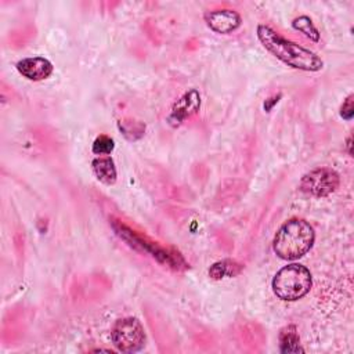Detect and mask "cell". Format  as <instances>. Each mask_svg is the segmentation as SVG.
<instances>
[{"instance_id": "obj_10", "label": "cell", "mask_w": 354, "mask_h": 354, "mask_svg": "<svg viewBox=\"0 0 354 354\" xmlns=\"http://www.w3.org/2000/svg\"><path fill=\"white\" fill-rule=\"evenodd\" d=\"M91 169L94 176L97 177L98 181H101L105 185H112L116 183L118 178V171L116 166L112 158L109 156H100L94 158L91 162Z\"/></svg>"}, {"instance_id": "obj_8", "label": "cell", "mask_w": 354, "mask_h": 354, "mask_svg": "<svg viewBox=\"0 0 354 354\" xmlns=\"http://www.w3.org/2000/svg\"><path fill=\"white\" fill-rule=\"evenodd\" d=\"M206 25L216 33L230 35L236 30L242 24V17L239 12L231 8H218L210 10L203 14Z\"/></svg>"}, {"instance_id": "obj_4", "label": "cell", "mask_w": 354, "mask_h": 354, "mask_svg": "<svg viewBox=\"0 0 354 354\" xmlns=\"http://www.w3.org/2000/svg\"><path fill=\"white\" fill-rule=\"evenodd\" d=\"M271 286L278 299L283 301H296L310 292L313 286V275L307 267L292 263L275 272Z\"/></svg>"}, {"instance_id": "obj_14", "label": "cell", "mask_w": 354, "mask_h": 354, "mask_svg": "<svg viewBox=\"0 0 354 354\" xmlns=\"http://www.w3.org/2000/svg\"><path fill=\"white\" fill-rule=\"evenodd\" d=\"M118 127L123 133V136L130 141H136L141 138L145 133V124L134 119H123L118 122Z\"/></svg>"}, {"instance_id": "obj_15", "label": "cell", "mask_w": 354, "mask_h": 354, "mask_svg": "<svg viewBox=\"0 0 354 354\" xmlns=\"http://www.w3.org/2000/svg\"><path fill=\"white\" fill-rule=\"evenodd\" d=\"M113 148H115V141L112 137L106 134L97 136L91 145V151L95 155H109L113 151Z\"/></svg>"}, {"instance_id": "obj_1", "label": "cell", "mask_w": 354, "mask_h": 354, "mask_svg": "<svg viewBox=\"0 0 354 354\" xmlns=\"http://www.w3.org/2000/svg\"><path fill=\"white\" fill-rule=\"evenodd\" d=\"M256 35L259 41L268 53L293 69L318 72L324 68V61L319 55L310 48L283 37L268 25L259 24L256 28Z\"/></svg>"}, {"instance_id": "obj_3", "label": "cell", "mask_w": 354, "mask_h": 354, "mask_svg": "<svg viewBox=\"0 0 354 354\" xmlns=\"http://www.w3.org/2000/svg\"><path fill=\"white\" fill-rule=\"evenodd\" d=\"M109 224L112 227V230L115 231V234L124 241L130 248L138 250V252H145L148 253L151 257H153L158 263L176 270V271H184L187 268H189V264L185 261V259L180 254V252L170 249V248H163L162 245H159L158 242H153L152 239H149L148 236L138 234L137 231L131 230L129 225H126L124 223H122L118 218L111 217L109 218Z\"/></svg>"}, {"instance_id": "obj_5", "label": "cell", "mask_w": 354, "mask_h": 354, "mask_svg": "<svg viewBox=\"0 0 354 354\" xmlns=\"http://www.w3.org/2000/svg\"><path fill=\"white\" fill-rule=\"evenodd\" d=\"M111 340L118 351L137 353L145 346V330L136 317H124L118 319L111 330Z\"/></svg>"}, {"instance_id": "obj_11", "label": "cell", "mask_w": 354, "mask_h": 354, "mask_svg": "<svg viewBox=\"0 0 354 354\" xmlns=\"http://www.w3.org/2000/svg\"><path fill=\"white\" fill-rule=\"evenodd\" d=\"M278 340H279V351L283 353V354L304 353V348L300 344V337H299L297 328L295 325L283 326L279 330Z\"/></svg>"}, {"instance_id": "obj_12", "label": "cell", "mask_w": 354, "mask_h": 354, "mask_svg": "<svg viewBox=\"0 0 354 354\" xmlns=\"http://www.w3.org/2000/svg\"><path fill=\"white\" fill-rule=\"evenodd\" d=\"M243 266L232 259H223L213 263L209 268V277L212 279H223V278H232L242 272Z\"/></svg>"}, {"instance_id": "obj_6", "label": "cell", "mask_w": 354, "mask_h": 354, "mask_svg": "<svg viewBox=\"0 0 354 354\" xmlns=\"http://www.w3.org/2000/svg\"><path fill=\"white\" fill-rule=\"evenodd\" d=\"M340 185V176L330 167H315L307 171L299 183V189L310 196L324 198L333 194Z\"/></svg>"}, {"instance_id": "obj_9", "label": "cell", "mask_w": 354, "mask_h": 354, "mask_svg": "<svg viewBox=\"0 0 354 354\" xmlns=\"http://www.w3.org/2000/svg\"><path fill=\"white\" fill-rule=\"evenodd\" d=\"M18 73L32 82H39L50 77L53 75L54 66L44 57H28L22 58L15 65Z\"/></svg>"}, {"instance_id": "obj_2", "label": "cell", "mask_w": 354, "mask_h": 354, "mask_svg": "<svg viewBox=\"0 0 354 354\" xmlns=\"http://www.w3.org/2000/svg\"><path fill=\"white\" fill-rule=\"evenodd\" d=\"M314 228L303 218L295 217L285 221L274 235L272 250L282 260H297L314 245Z\"/></svg>"}, {"instance_id": "obj_16", "label": "cell", "mask_w": 354, "mask_h": 354, "mask_svg": "<svg viewBox=\"0 0 354 354\" xmlns=\"http://www.w3.org/2000/svg\"><path fill=\"white\" fill-rule=\"evenodd\" d=\"M353 98L354 95L350 94L342 104L340 106V116L344 119V120H351L353 116H354V105H353Z\"/></svg>"}, {"instance_id": "obj_13", "label": "cell", "mask_w": 354, "mask_h": 354, "mask_svg": "<svg viewBox=\"0 0 354 354\" xmlns=\"http://www.w3.org/2000/svg\"><path fill=\"white\" fill-rule=\"evenodd\" d=\"M292 28L314 43H318L321 39V33L318 28L314 25L313 19L308 15H299L292 21Z\"/></svg>"}, {"instance_id": "obj_7", "label": "cell", "mask_w": 354, "mask_h": 354, "mask_svg": "<svg viewBox=\"0 0 354 354\" xmlns=\"http://www.w3.org/2000/svg\"><path fill=\"white\" fill-rule=\"evenodd\" d=\"M199 109H201V94L196 88H189L178 100L174 101L166 120L171 127L176 129L181 126L187 119L196 115Z\"/></svg>"}, {"instance_id": "obj_17", "label": "cell", "mask_w": 354, "mask_h": 354, "mask_svg": "<svg viewBox=\"0 0 354 354\" xmlns=\"http://www.w3.org/2000/svg\"><path fill=\"white\" fill-rule=\"evenodd\" d=\"M279 98H281V94H278V95H274V97H271V98H268V100H266L264 101V105H263V108H264V111L266 112H270L271 109H272V106L279 101Z\"/></svg>"}, {"instance_id": "obj_18", "label": "cell", "mask_w": 354, "mask_h": 354, "mask_svg": "<svg viewBox=\"0 0 354 354\" xmlns=\"http://www.w3.org/2000/svg\"><path fill=\"white\" fill-rule=\"evenodd\" d=\"M351 141H353V137L351 136H348V138H347V142H346V149H347V152H348V155L350 156H353V151H351Z\"/></svg>"}]
</instances>
